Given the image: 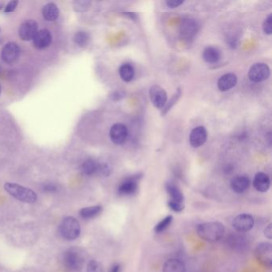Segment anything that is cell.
Instances as JSON below:
<instances>
[{
    "mask_svg": "<svg viewBox=\"0 0 272 272\" xmlns=\"http://www.w3.org/2000/svg\"><path fill=\"white\" fill-rule=\"evenodd\" d=\"M102 211V207L101 205L90 206V207H83L80 210V216L86 220L93 219L99 216Z\"/></svg>",
    "mask_w": 272,
    "mask_h": 272,
    "instance_id": "22",
    "label": "cell"
},
{
    "mask_svg": "<svg viewBox=\"0 0 272 272\" xmlns=\"http://www.w3.org/2000/svg\"><path fill=\"white\" fill-rule=\"evenodd\" d=\"M207 137V133L204 126H198L192 130L189 137V141L192 146L194 148H199L206 142Z\"/></svg>",
    "mask_w": 272,
    "mask_h": 272,
    "instance_id": "14",
    "label": "cell"
},
{
    "mask_svg": "<svg viewBox=\"0 0 272 272\" xmlns=\"http://www.w3.org/2000/svg\"><path fill=\"white\" fill-rule=\"evenodd\" d=\"M162 272H187L186 266L182 260L170 259L164 264Z\"/></svg>",
    "mask_w": 272,
    "mask_h": 272,
    "instance_id": "18",
    "label": "cell"
},
{
    "mask_svg": "<svg viewBox=\"0 0 272 272\" xmlns=\"http://www.w3.org/2000/svg\"><path fill=\"white\" fill-rule=\"evenodd\" d=\"M253 186L258 192L266 193L270 189V177L264 172H258L254 177Z\"/></svg>",
    "mask_w": 272,
    "mask_h": 272,
    "instance_id": "16",
    "label": "cell"
},
{
    "mask_svg": "<svg viewBox=\"0 0 272 272\" xmlns=\"http://www.w3.org/2000/svg\"><path fill=\"white\" fill-rule=\"evenodd\" d=\"M4 189L11 197L23 203L32 204L37 201V194L34 191L27 187L22 186L20 184L6 183Z\"/></svg>",
    "mask_w": 272,
    "mask_h": 272,
    "instance_id": "2",
    "label": "cell"
},
{
    "mask_svg": "<svg viewBox=\"0 0 272 272\" xmlns=\"http://www.w3.org/2000/svg\"><path fill=\"white\" fill-rule=\"evenodd\" d=\"M122 271V267L119 264H113L111 268L109 269V272H121Z\"/></svg>",
    "mask_w": 272,
    "mask_h": 272,
    "instance_id": "38",
    "label": "cell"
},
{
    "mask_svg": "<svg viewBox=\"0 0 272 272\" xmlns=\"http://www.w3.org/2000/svg\"><path fill=\"white\" fill-rule=\"evenodd\" d=\"M60 234L67 240H74L79 237L81 227L79 222L73 216H67L62 221L60 227Z\"/></svg>",
    "mask_w": 272,
    "mask_h": 272,
    "instance_id": "3",
    "label": "cell"
},
{
    "mask_svg": "<svg viewBox=\"0 0 272 272\" xmlns=\"http://www.w3.org/2000/svg\"><path fill=\"white\" fill-rule=\"evenodd\" d=\"M249 178L246 176H235L233 180H231V189L233 192L238 194H241L248 189L250 186Z\"/></svg>",
    "mask_w": 272,
    "mask_h": 272,
    "instance_id": "15",
    "label": "cell"
},
{
    "mask_svg": "<svg viewBox=\"0 0 272 272\" xmlns=\"http://www.w3.org/2000/svg\"><path fill=\"white\" fill-rule=\"evenodd\" d=\"M264 236L268 238V239H272V224H268V226L264 229Z\"/></svg>",
    "mask_w": 272,
    "mask_h": 272,
    "instance_id": "37",
    "label": "cell"
},
{
    "mask_svg": "<svg viewBox=\"0 0 272 272\" xmlns=\"http://www.w3.org/2000/svg\"><path fill=\"white\" fill-rule=\"evenodd\" d=\"M255 220L250 214H240L234 218L233 227L239 233H247L253 228Z\"/></svg>",
    "mask_w": 272,
    "mask_h": 272,
    "instance_id": "7",
    "label": "cell"
},
{
    "mask_svg": "<svg viewBox=\"0 0 272 272\" xmlns=\"http://www.w3.org/2000/svg\"><path fill=\"white\" fill-rule=\"evenodd\" d=\"M109 136L112 141L116 144H122L126 141L128 136V130L123 124L117 123L110 129Z\"/></svg>",
    "mask_w": 272,
    "mask_h": 272,
    "instance_id": "12",
    "label": "cell"
},
{
    "mask_svg": "<svg viewBox=\"0 0 272 272\" xmlns=\"http://www.w3.org/2000/svg\"><path fill=\"white\" fill-rule=\"evenodd\" d=\"M42 16L46 21L54 22L59 16V9L54 2H48L42 8Z\"/></svg>",
    "mask_w": 272,
    "mask_h": 272,
    "instance_id": "19",
    "label": "cell"
},
{
    "mask_svg": "<svg viewBox=\"0 0 272 272\" xmlns=\"http://www.w3.org/2000/svg\"><path fill=\"white\" fill-rule=\"evenodd\" d=\"M140 176V175H134L125 179L118 187V194L123 197H128L135 194L138 189V182Z\"/></svg>",
    "mask_w": 272,
    "mask_h": 272,
    "instance_id": "6",
    "label": "cell"
},
{
    "mask_svg": "<svg viewBox=\"0 0 272 272\" xmlns=\"http://www.w3.org/2000/svg\"><path fill=\"white\" fill-rule=\"evenodd\" d=\"M166 191L170 197V201L176 203H184V197L182 192L172 182L166 184Z\"/></svg>",
    "mask_w": 272,
    "mask_h": 272,
    "instance_id": "20",
    "label": "cell"
},
{
    "mask_svg": "<svg viewBox=\"0 0 272 272\" xmlns=\"http://www.w3.org/2000/svg\"><path fill=\"white\" fill-rule=\"evenodd\" d=\"M264 31L267 34H272V15H268L264 23Z\"/></svg>",
    "mask_w": 272,
    "mask_h": 272,
    "instance_id": "30",
    "label": "cell"
},
{
    "mask_svg": "<svg viewBox=\"0 0 272 272\" xmlns=\"http://www.w3.org/2000/svg\"><path fill=\"white\" fill-rule=\"evenodd\" d=\"M63 264L70 272H79L83 267L84 257L76 248H70L63 254Z\"/></svg>",
    "mask_w": 272,
    "mask_h": 272,
    "instance_id": "4",
    "label": "cell"
},
{
    "mask_svg": "<svg viewBox=\"0 0 272 272\" xmlns=\"http://www.w3.org/2000/svg\"><path fill=\"white\" fill-rule=\"evenodd\" d=\"M255 256L261 265L271 268L272 266V244L266 242L258 244L255 251Z\"/></svg>",
    "mask_w": 272,
    "mask_h": 272,
    "instance_id": "5",
    "label": "cell"
},
{
    "mask_svg": "<svg viewBox=\"0 0 272 272\" xmlns=\"http://www.w3.org/2000/svg\"><path fill=\"white\" fill-rule=\"evenodd\" d=\"M18 4H19V2L16 1V0H12L11 2H9L5 6L4 12H13V11H15V9H16Z\"/></svg>",
    "mask_w": 272,
    "mask_h": 272,
    "instance_id": "33",
    "label": "cell"
},
{
    "mask_svg": "<svg viewBox=\"0 0 272 272\" xmlns=\"http://www.w3.org/2000/svg\"><path fill=\"white\" fill-rule=\"evenodd\" d=\"M52 42V35L50 31L42 29L38 31L33 38L34 46L38 50L46 48Z\"/></svg>",
    "mask_w": 272,
    "mask_h": 272,
    "instance_id": "13",
    "label": "cell"
},
{
    "mask_svg": "<svg viewBox=\"0 0 272 272\" xmlns=\"http://www.w3.org/2000/svg\"><path fill=\"white\" fill-rule=\"evenodd\" d=\"M183 2H184V1H180V0H170V1L166 2V4L169 7L175 8V7H177V6L182 4Z\"/></svg>",
    "mask_w": 272,
    "mask_h": 272,
    "instance_id": "35",
    "label": "cell"
},
{
    "mask_svg": "<svg viewBox=\"0 0 272 272\" xmlns=\"http://www.w3.org/2000/svg\"><path fill=\"white\" fill-rule=\"evenodd\" d=\"M0 32H1V29H0Z\"/></svg>",
    "mask_w": 272,
    "mask_h": 272,
    "instance_id": "42",
    "label": "cell"
},
{
    "mask_svg": "<svg viewBox=\"0 0 272 272\" xmlns=\"http://www.w3.org/2000/svg\"><path fill=\"white\" fill-rule=\"evenodd\" d=\"M197 233L200 238L204 240L215 243L224 237L225 228L224 224L220 222H206L197 226Z\"/></svg>",
    "mask_w": 272,
    "mask_h": 272,
    "instance_id": "1",
    "label": "cell"
},
{
    "mask_svg": "<svg viewBox=\"0 0 272 272\" xmlns=\"http://www.w3.org/2000/svg\"><path fill=\"white\" fill-rule=\"evenodd\" d=\"M246 237L242 235H233L231 236L228 239L229 244L232 247H234L235 249H241L242 247L247 246V243L245 242Z\"/></svg>",
    "mask_w": 272,
    "mask_h": 272,
    "instance_id": "25",
    "label": "cell"
},
{
    "mask_svg": "<svg viewBox=\"0 0 272 272\" xmlns=\"http://www.w3.org/2000/svg\"><path fill=\"white\" fill-rule=\"evenodd\" d=\"M172 220H173V217L171 215L164 218L158 224H156V226L154 227V232L156 233H163L164 231H166L171 225Z\"/></svg>",
    "mask_w": 272,
    "mask_h": 272,
    "instance_id": "26",
    "label": "cell"
},
{
    "mask_svg": "<svg viewBox=\"0 0 272 272\" xmlns=\"http://www.w3.org/2000/svg\"><path fill=\"white\" fill-rule=\"evenodd\" d=\"M90 5L88 1H75L73 2V9L78 12H83L88 10Z\"/></svg>",
    "mask_w": 272,
    "mask_h": 272,
    "instance_id": "29",
    "label": "cell"
},
{
    "mask_svg": "<svg viewBox=\"0 0 272 272\" xmlns=\"http://www.w3.org/2000/svg\"><path fill=\"white\" fill-rule=\"evenodd\" d=\"M98 173H100L102 176H109L110 174V169H109V166H107L106 164H100Z\"/></svg>",
    "mask_w": 272,
    "mask_h": 272,
    "instance_id": "34",
    "label": "cell"
},
{
    "mask_svg": "<svg viewBox=\"0 0 272 272\" xmlns=\"http://www.w3.org/2000/svg\"><path fill=\"white\" fill-rule=\"evenodd\" d=\"M270 68L265 63H256L252 66L248 73L251 82H260L268 79L270 76Z\"/></svg>",
    "mask_w": 272,
    "mask_h": 272,
    "instance_id": "9",
    "label": "cell"
},
{
    "mask_svg": "<svg viewBox=\"0 0 272 272\" xmlns=\"http://www.w3.org/2000/svg\"><path fill=\"white\" fill-rule=\"evenodd\" d=\"M0 71H1V67H0Z\"/></svg>",
    "mask_w": 272,
    "mask_h": 272,
    "instance_id": "41",
    "label": "cell"
},
{
    "mask_svg": "<svg viewBox=\"0 0 272 272\" xmlns=\"http://www.w3.org/2000/svg\"><path fill=\"white\" fill-rule=\"evenodd\" d=\"M42 189H43V191L46 192V193H55V192L57 191V187L55 186V184H46L43 186Z\"/></svg>",
    "mask_w": 272,
    "mask_h": 272,
    "instance_id": "36",
    "label": "cell"
},
{
    "mask_svg": "<svg viewBox=\"0 0 272 272\" xmlns=\"http://www.w3.org/2000/svg\"><path fill=\"white\" fill-rule=\"evenodd\" d=\"M2 7H3V3H2V2H0V11L2 10Z\"/></svg>",
    "mask_w": 272,
    "mask_h": 272,
    "instance_id": "39",
    "label": "cell"
},
{
    "mask_svg": "<svg viewBox=\"0 0 272 272\" xmlns=\"http://www.w3.org/2000/svg\"><path fill=\"white\" fill-rule=\"evenodd\" d=\"M90 36L88 34L85 32H78L75 34L73 37V41L78 46L83 47L88 44Z\"/></svg>",
    "mask_w": 272,
    "mask_h": 272,
    "instance_id": "27",
    "label": "cell"
},
{
    "mask_svg": "<svg viewBox=\"0 0 272 272\" xmlns=\"http://www.w3.org/2000/svg\"><path fill=\"white\" fill-rule=\"evenodd\" d=\"M86 272H104L102 264L96 260H91L89 262Z\"/></svg>",
    "mask_w": 272,
    "mask_h": 272,
    "instance_id": "28",
    "label": "cell"
},
{
    "mask_svg": "<svg viewBox=\"0 0 272 272\" xmlns=\"http://www.w3.org/2000/svg\"><path fill=\"white\" fill-rule=\"evenodd\" d=\"M237 83V77L234 73H226L218 80V88L220 91L225 92L233 88Z\"/></svg>",
    "mask_w": 272,
    "mask_h": 272,
    "instance_id": "17",
    "label": "cell"
},
{
    "mask_svg": "<svg viewBox=\"0 0 272 272\" xmlns=\"http://www.w3.org/2000/svg\"><path fill=\"white\" fill-rule=\"evenodd\" d=\"M180 95H181V91H180V89H178L177 92H176V94H175V95L172 97V99H171L170 103L166 105V110H165V112H164L163 113H166L169 109H171V107H172V105H173L174 104L177 102V100L179 99V98H180Z\"/></svg>",
    "mask_w": 272,
    "mask_h": 272,
    "instance_id": "32",
    "label": "cell"
},
{
    "mask_svg": "<svg viewBox=\"0 0 272 272\" xmlns=\"http://www.w3.org/2000/svg\"><path fill=\"white\" fill-rule=\"evenodd\" d=\"M99 166H100V163L98 161L92 159L86 160L82 164V171L85 175L91 176L99 172Z\"/></svg>",
    "mask_w": 272,
    "mask_h": 272,
    "instance_id": "23",
    "label": "cell"
},
{
    "mask_svg": "<svg viewBox=\"0 0 272 272\" xmlns=\"http://www.w3.org/2000/svg\"><path fill=\"white\" fill-rule=\"evenodd\" d=\"M120 77L124 82H130L134 77V69L132 65L126 63L121 66L119 69Z\"/></svg>",
    "mask_w": 272,
    "mask_h": 272,
    "instance_id": "24",
    "label": "cell"
},
{
    "mask_svg": "<svg viewBox=\"0 0 272 272\" xmlns=\"http://www.w3.org/2000/svg\"><path fill=\"white\" fill-rule=\"evenodd\" d=\"M38 23L33 19H30L23 22L19 27V38L23 41H31L34 38L36 34L38 32Z\"/></svg>",
    "mask_w": 272,
    "mask_h": 272,
    "instance_id": "10",
    "label": "cell"
},
{
    "mask_svg": "<svg viewBox=\"0 0 272 272\" xmlns=\"http://www.w3.org/2000/svg\"><path fill=\"white\" fill-rule=\"evenodd\" d=\"M20 55V47L14 42H9L4 45L1 50V58L6 64L16 63Z\"/></svg>",
    "mask_w": 272,
    "mask_h": 272,
    "instance_id": "8",
    "label": "cell"
},
{
    "mask_svg": "<svg viewBox=\"0 0 272 272\" xmlns=\"http://www.w3.org/2000/svg\"><path fill=\"white\" fill-rule=\"evenodd\" d=\"M168 205L170 207V209L176 212H180L183 211L184 208V203H176V202H172V201H168Z\"/></svg>",
    "mask_w": 272,
    "mask_h": 272,
    "instance_id": "31",
    "label": "cell"
},
{
    "mask_svg": "<svg viewBox=\"0 0 272 272\" xmlns=\"http://www.w3.org/2000/svg\"><path fill=\"white\" fill-rule=\"evenodd\" d=\"M149 98L153 105L157 109L163 108L167 102V93L162 87L157 85L151 87L149 90Z\"/></svg>",
    "mask_w": 272,
    "mask_h": 272,
    "instance_id": "11",
    "label": "cell"
},
{
    "mask_svg": "<svg viewBox=\"0 0 272 272\" xmlns=\"http://www.w3.org/2000/svg\"><path fill=\"white\" fill-rule=\"evenodd\" d=\"M220 51L216 47L208 46L204 50L203 59L206 63L214 64L220 61Z\"/></svg>",
    "mask_w": 272,
    "mask_h": 272,
    "instance_id": "21",
    "label": "cell"
},
{
    "mask_svg": "<svg viewBox=\"0 0 272 272\" xmlns=\"http://www.w3.org/2000/svg\"><path fill=\"white\" fill-rule=\"evenodd\" d=\"M0 94H1V86H0Z\"/></svg>",
    "mask_w": 272,
    "mask_h": 272,
    "instance_id": "40",
    "label": "cell"
}]
</instances>
